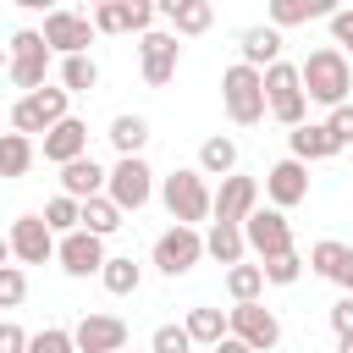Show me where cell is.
<instances>
[{
  "label": "cell",
  "mask_w": 353,
  "mask_h": 353,
  "mask_svg": "<svg viewBox=\"0 0 353 353\" xmlns=\"http://www.w3.org/2000/svg\"><path fill=\"white\" fill-rule=\"evenodd\" d=\"M298 77H303V99H314V105H325V110L347 105L353 66H347V55H342L336 44H325V50H309V61L298 66Z\"/></svg>",
  "instance_id": "obj_1"
},
{
  "label": "cell",
  "mask_w": 353,
  "mask_h": 353,
  "mask_svg": "<svg viewBox=\"0 0 353 353\" xmlns=\"http://www.w3.org/2000/svg\"><path fill=\"white\" fill-rule=\"evenodd\" d=\"M160 199H165V210H171L176 226H193V221H210V215H215V193L204 188V171H199V165H176V171L165 176Z\"/></svg>",
  "instance_id": "obj_2"
},
{
  "label": "cell",
  "mask_w": 353,
  "mask_h": 353,
  "mask_svg": "<svg viewBox=\"0 0 353 353\" xmlns=\"http://www.w3.org/2000/svg\"><path fill=\"white\" fill-rule=\"evenodd\" d=\"M221 105H226V116L237 121V127H254L259 116H265V72H254V66H226L221 72Z\"/></svg>",
  "instance_id": "obj_3"
},
{
  "label": "cell",
  "mask_w": 353,
  "mask_h": 353,
  "mask_svg": "<svg viewBox=\"0 0 353 353\" xmlns=\"http://www.w3.org/2000/svg\"><path fill=\"white\" fill-rule=\"evenodd\" d=\"M265 110H270L281 127H303V121H309V99H303V77H298V66L276 61V66L265 72Z\"/></svg>",
  "instance_id": "obj_4"
},
{
  "label": "cell",
  "mask_w": 353,
  "mask_h": 353,
  "mask_svg": "<svg viewBox=\"0 0 353 353\" xmlns=\"http://www.w3.org/2000/svg\"><path fill=\"white\" fill-rule=\"evenodd\" d=\"M6 77H11L22 94H39V88H44V77H50V44H44L39 28L11 33V66H6Z\"/></svg>",
  "instance_id": "obj_5"
},
{
  "label": "cell",
  "mask_w": 353,
  "mask_h": 353,
  "mask_svg": "<svg viewBox=\"0 0 353 353\" xmlns=\"http://www.w3.org/2000/svg\"><path fill=\"white\" fill-rule=\"evenodd\" d=\"M66 99H72L66 88H50V83H44L39 94H22V99L11 105V127H17L22 138H33V132H50V127H61V121L72 116V110H66Z\"/></svg>",
  "instance_id": "obj_6"
},
{
  "label": "cell",
  "mask_w": 353,
  "mask_h": 353,
  "mask_svg": "<svg viewBox=\"0 0 353 353\" xmlns=\"http://www.w3.org/2000/svg\"><path fill=\"white\" fill-rule=\"evenodd\" d=\"M243 243H248V254H259L270 265V259H287L292 254V226H287L281 210H254L243 221Z\"/></svg>",
  "instance_id": "obj_7"
},
{
  "label": "cell",
  "mask_w": 353,
  "mask_h": 353,
  "mask_svg": "<svg viewBox=\"0 0 353 353\" xmlns=\"http://www.w3.org/2000/svg\"><path fill=\"white\" fill-rule=\"evenodd\" d=\"M226 336L248 342L254 353H270V347L281 342V320H276L265 303H232V309H226Z\"/></svg>",
  "instance_id": "obj_8"
},
{
  "label": "cell",
  "mask_w": 353,
  "mask_h": 353,
  "mask_svg": "<svg viewBox=\"0 0 353 353\" xmlns=\"http://www.w3.org/2000/svg\"><path fill=\"white\" fill-rule=\"evenodd\" d=\"M44 44H50V55H88V44H94V17H83V11H44Z\"/></svg>",
  "instance_id": "obj_9"
},
{
  "label": "cell",
  "mask_w": 353,
  "mask_h": 353,
  "mask_svg": "<svg viewBox=\"0 0 353 353\" xmlns=\"http://www.w3.org/2000/svg\"><path fill=\"white\" fill-rule=\"evenodd\" d=\"M105 199L127 215V210H143L149 199H154V171L132 154V160H116V171H110V182H105Z\"/></svg>",
  "instance_id": "obj_10"
},
{
  "label": "cell",
  "mask_w": 353,
  "mask_h": 353,
  "mask_svg": "<svg viewBox=\"0 0 353 353\" xmlns=\"http://www.w3.org/2000/svg\"><path fill=\"white\" fill-rule=\"evenodd\" d=\"M199 259H204V237H199L193 226H171V232L154 237V265H160L165 276H188Z\"/></svg>",
  "instance_id": "obj_11"
},
{
  "label": "cell",
  "mask_w": 353,
  "mask_h": 353,
  "mask_svg": "<svg viewBox=\"0 0 353 353\" xmlns=\"http://www.w3.org/2000/svg\"><path fill=\"white\" fill-rule=\"evenodd\" d=\"M160 11L149 0H99L94 6V33H149Z\"/></svg>",
  "instance_id": "obj_12"
},
{
  "label": "cell",
  "mask_w": 353,
  "mask_h": 353,
  "mask_svg": "<svg viewBox=\"0 0 353 353\" xmlns=\"http://www.w3.org/2000/svg\"><path fill=\"white\" fill-rule=\"evenodd\" d=\"M138 55H143V83L149 88H165L171 77H176V61H182V44H176V33H143L138 39Z\"/></svg>",
  "instance_id": "obj_13"
},
{
  "label": "cell",
  "mask_w": 353,
  "mask_h": 353,
  "mask_svg": "<svg viewBox=\"0 0 353 353\" xmlns=\"http://www.w3.org/2000/svg\"><path fill=\"white\" fill-rule=\"evenodd\" d=\"M265 193H270V210H281V215H287L292 204H303V199H309V165H303V160H292V154H287V160H276V165L265 171Z\"/></svg>",
  "instance_id": "obj_14"
},
{
  "label": "cell",
  "mask_w": 353,
  "mask_h": 353,
  "mask_svg": "<svg viewBox=\"0 0 353 353\" xmlns=\"http://www.w3.org/2000/svg\"><path fill=\"white\" fill-rule=\"evenodd\" d=\"M55 259H61V270H66V276H99L110 254H105V237H94V232H83V226H77V232H66V237H61Z\"/></svg>",
  "instance_id": "obj_15"
},
{
  "label": "cell",
  "mask_w": 353,
  "mask_h": 353,
  "mask_svg": "<svg viewBox=\"0 0 353 353\" xmlns=\"http://www.w3.org/2000/svg\"><path fill=\"white\" fill-rule=\"evenodd\" d=\"M55 248H61V243H55V232L44 226V215H17V221H11V254H17L22 265H44Z\"/></svg>",
  "instance_id": "obj_16"
},
{
  "label": "cell",
  "mask_w": 353,
  "mask_h": 353,
  "mask_svg": "<svg viewBox=\"0 0 353 353\" xmlns=\"http://www.w3.org/2000/svg\"><path fill=\"white\" fill-rule=\"evenodd\" d=\"M72 342H77V353H121L127 347V320H116V314H83L77 331H72Z\"/></svg>",
  "instance_id": "obj_17"
},
{
  "label": "cell",
  "mask_w": 353,
  "mask_h": 353,
  "mask_svg": "<svg viewBox=\"0 0 353 353\" xmlns=\"http://www.w3.org/2000/svg\"><path fill=\"white\" fill-rule=\"evenodd\" d=\"M254 210H259V182L254 176H226L221 193H215V221L221 226H243Z\"/></svg>",
  "instance_id": "obj_18"
},
{
  "label": "cell",
  "mask_w": 353,
  "mask_h": 353,
  "mask_svg": "<svg viewBox=\"0 0 353 353\" xmlns=\"http://www.w3.org/2000/svg\"><path fill=\"white\" fill-rule=\"evenodd\" d=\"M154 11L171 22L176 39H199V33H210V22H215V6H210V0H160Z\"/></svg>",
  "instance_id": "obj_19"
},
{
  "label": "cell",
  "mask_w": 353,
  "mask_h": 353,
  "mask_svg": "<svg viewBox=\"0 0 353 353\" xmlns=\"http://www.w3.org/2000/svg\"><path fill=\"white\" fill-rule=\"evenodd\" d=\"M83 154H88V121L66 116L61 127H50V132H44V160L72 165V160H83Z\"/></svg>",
  "instance_id": "obj_20"
},
{
  "label": "cell",
  "mask_w": 353,
  "mask_h": 353,
  "mask_svg": "<svg viewBox=\"0 0 353 353\" xmlns=\"http://www.w3.org/2000/svg\"><path fill=\"white\" fill-rule=\"evenodd\" d=\"M237 50H243V66H254V72H270V66L281 61V33H276L270 22H259V28H243V33H237Z\"/></svg>",
  "instance_id": "obj_21"
},
{
  "label": "cell",
  "mask_w": 353,
  "mask_h": 353,
  "mask_svg": "<svg viewBox=\"0 0 353 353\" xmlns=\"http://www.w3.org/2000/svg\"><path fill=\"white\" fill-rule=\"evenodd\" d=\"M105 182H110V171H105V165H94L88 154H83V160H72V165H61V193H66V199H77V204L99 199V193H105Z\"/></svg>",
  "instance_id": "obj_22"
},
{
  "label": "cell",
  "mask_w": 353,
  "mask_h": 353,
  "mask_svg": "<svg viewBox=\"0 0 353 353\" xmlns=\"http://www.w3.org/2000/svg\"><path fill=\"white\" fill-rule=\"evenodd\" d=\"M287 143H292V160H303V165H309V160H331V154L342 149V143L331 138L325 121H303V127H292Z\"/></svg>",
  "instance_id": "obj_23"
},
{
  "label": "cell",
  "mask_w": 353,
  "mask_h": 353,
  "mask_svg": "<svg viewBox=\"0 0 353 353\" xmlns=\"http://www.w3.org/2000/svg\"><path fill=\"white\" fill-rule=\"evenodd\" d=\"M314 17H336V6L331 0H270V28L281 33V28H298V22H314Z\"/></svg>",
  "instance_id": "obj_24"
},
{
  "label": "cell",
  "mask_w": 353,
  "mask_h": 353,
  "mask_svg": "<svg viewBox=\"0 0 353 353\" xmlns=\"http://www.w3.org/2000/svg\"><path fill=\"white\" fill-rule=\"evenodd\" d=\"M204 254H210V259H221L226 270H232V265H243V254H248L243 226H221V221H210V232H204Z\"/></svg>",
  "instance_id": "obj_25"
},
{
  "label": "cell",
  "mask_w": 353,
  "mask_h": 353,
  "mask_svg": "<svg viewBox=\"0 0 353 353\" xmlns=\"http://www.w3.org/2000/svg\"><path fill=\"white\" fill-rule=\"evenodd\" d=\"M199 171L204 176H221V182L237 176V143L232 138H204L199 143Z\"/></svg>",
  "instance_id": "obj_26"
},
{
  "label": "cell",
  "mask_w": 353,
  "mask_h": 353,
  "mask_svg": "<svg viewBox=\"0 0 353 353\" xmlns=\"http://www.w3.org/2000/svg\"><path fill=\"white\" fill-rule=\"evenodd\" d=\"M99 281H105V292H110V298H127V292H138V281H143V270L132 265V254H116V259H105V270H99Z\"/></svg>",
  "instance_id": "obj_27"
},
{
  "label": "cell",
  "mask_w": 353,
  "mask_h": 353,
  "mask_svg": "<svg viewBox=\"0 0 353 353\" xmlns=\"http://www.w3.org/2000/svg\"><path fill=\"white\" fill-rule=\"evenodd\" d=\"M110 143H116L121 160H132V154L149 143V121H143V116H116V121H110Z\"/></svg>",
  "instance_id": "obj_28"
},
{
  "label": "cell",
  "mask_w": 353,
  "mask_h": 353,
  "mask_svg": "<svg viewBox=\"0 0 353 353\" xmlns=\"http://www.w3.org/2000/svg\"><path fill=\"white\" fill-rule=\"evenodd\" d=\"M182 325H188V336H193V342H210V347H221V342H226V314H221V309H204V303H199V309H188V320H182Z\"/></svg>",
  "instance_id": "obj_29"
},
{
  "label": "cell",
  "mask_w": 353,
  "mask_h": 353,
  "mask_svg": "<svg viewBox=\"0 0 353 353\" xmlns=\"http://www.w3.org/2000/svg\"><path fill=\"white\" fill-rule=\"evenodd\" d=\"M28 165H33V138L0 132V176H28Z\"/></svg>",
  "instance_id": "obj_30"
},
{
  "label": "cell",
  "mask_w": 353,
  "mask_h": 353,
  "mask_svg": "<svg viewBox=\"0 0 353 353\" xmlns=\"http://www.w3.org/2000/svg\"><path fill=\"white\" fill-rule=\"evenodd\" d=\"M94 83H99L94 55H66V61H61V88H66V94H88Z\"/></svg>",
  "instance_id": "obj_31"
},
{
  "label": "cell",
  "mask_w": 353,
  "mask_h": 353,
  "mask_svg": "<svg viewBox=\"0 0 353 353\" xmlns=\"http://www.w3.org/2000/svg\"><path fill=\"white\" fill-rule=\"evenodd\" d=\"M226 292H232L237 303H259V292H265V270H259V265H232V270H226Z\"/></svg>",
  "instance_id": "obj_32"
},
{
  "label": "cell",
  "mask_w": 353,
  "mask_h": 353,
  "mask_svg": "<svg viewBox=\"0 0 353 353\" xmlns=\"http://www.w3.org/2000/svg\"><path fill=\"white\" fill-rule=\"evenodd\" d=\"M44 226H50V232H61V237H66V232H77V226H83V204H77V199H66V193H55V199L44 204Z\"/></svg>",
  "instance_id": "obj_33"
},
{
  "label": "cell",
  "mask_w": 353,
  "mask_h": 353,
  "mask_svg": "<svg viewBox=\"0 0 353 353\" xmlns=\"http://www.w3.org/2000/svg\"><path fill=\"white\" fill-rule=\"evenodd\" d=\"M116 226H121V210H116V204H110L105 193L83 204V232H94V237H110Z\"/></svg>",
  "instance_id": "obj_34"
},
{
  "label": "cell",
  "mask_w": 353,
  "mask_h": 353,
  "mask_svg": "<svg viewBox=\"0 0 353 353\" xmlns=\"http://www.w3.org/2000/svg\"><path fill=\"white\" fill-rule=\"evenodd\" d=\"M347 254H353L347 243H331V237H325V243H314V248H309V270L336 281V276H342V265H347Z\"/></svg>",
  "instance_id": "obj_35"
},
{
  "label": "cell",
  "mask_w": 353,
  "mask_h": 353,
  "mask_svg": "<svg viewBox=\"0 0 353 353\" xmlns=\"http://www.w3.org/2000/svg\"><path fill=\"white\" fill-rule=\"evenodd\" d=\"M28 353H77V342H72V331L44 325V331H33V336H28Z\"/></svg>",
  "instance_id": "obj_36"
},
{
  "label": "cell",
  "mask_w": 353,
  "mask_h": 353,
  "mask_svg": "<svg viewBox=\"0 0 353 353\" xmlns=\"http://www.w3.org/2000/svg\"><path fill=\"white\" fill-rule=\"evenodd\" d=\"M154 353H193V336H188V325H154V342H149Z\"/></svg>",
  "instance_id": "obj_37"
},
{
  "label": "cell",
  "mask_w": 353,
  "mask_h": 353,
  "mask_svg": "<svg viewBox=\"0 0 353 353\" xmlns=\"http://www.w3.org/2000/svg\"><path fill=\"white\" fill-rule=\"evenodd\" d=\"M22 298H28V276H22L17 265H6V270H0V309H17Z\"/></svg>",
  "instance_id": "obj_38"
},
{
  "label": "cell",
  "mask_w": 353,
  "mask_h": 353,
  "mask_svg": "<svg viewBox=\"0 0 353 353\" xmlns=\"http://www.w3.org/2000/svg\"><path fill=\"white\" fill-rule=\"evenodd\" d=\"M265 270V281H276V287H292L298 276H303V259L298 254H287V259H270V265H259Z\"/></svg>",
  "instance_id": "obj_39"
},
{
  "label": "cell",
  "mask_w": 353,
  "mask_h": 353,
  "mask_svg": "<svg viewBox=\"0 0 353 353\" xmlns=\"http://www.w3.org/2000/svg\"><path fill=\"white\" fill-rule=\"evenodd\" d=\"M331 44L342 55H353V11L347 6H336V17H331Z\"/></svg>",
  "instance_id": "obj_40"
},
{
  "label": "cell",
  "mask_w": 353,
  "mask_h": 353,
  "mask_svg": "<svg viewBox=\"0 0 353 353\" xmlns=\"http://www.w3.org/2000/svg\"><path fill=\"white\" fill-rule=\"evenodd\" d=\"M325 127H331L336 143H353V105H336V110L325 116Z\"/></svg>",
  "instance_id": "obj_41"
},
{
  "label": "cell",
  "mask_w": 353,
  "mask_h": 353,
  "mask_svg": "<svg viewBox=\"0 0 353 353\" xmlns=\"http://www.w3.org/2000/svg\"><path fill=\"white\" fill-rule=\"evenodd\" d=\"M331 331L336 336H353V298H336L331 303Z\"/></svg>",
  "instance_id": "obj_42"
},
{
  "label": "cell",
  "mask_w": 353,
  "mask_h": 353,
  "mask_svg": "<svg viewBox=\"0 0 353 353\" xmlns=\"http://www.w3.org/2000/svg\"><path fill=\"white\" fill-rule=\"evenodd\" d=\"M0 353H28V331L11 325V320H0Z\"/></svg>",
  "instance_id": "obj_43"
},
{
  "label": "cell",
  "mask_w": 353,
  "mask_h": 353,
  "mask_svg": "<svg viewBox=\"0 0 353 353\" xmlns=\"http://www.w3.org/2000/svg\"><path fill=\"white\" fill-rule=\"evenodd\" d=\"M215 353H254V347H248V342H237V336H226V342H221Z\"/></svg>",
  "instance_id": "obj_44"
},
{
  "label": "cell",
  "mask_w": 353,
  "mask_h": 353,
  "mask_svg": "<svg viewBox=\"0 0 353 353\" xmlns=\"http://www.w3.org/2000/svg\"><path fill=\"white\" fill-rule=\"evenodd\" d=\"M342 287H347V298H353V254H347V265H342V276H336Z\"/></svg>",
  "instance_id": "obj_45"
},
{
  "label": "cell",
  "mask_w": 353,
  "mask_h": 353,
  "mask_svg": "<svg viewBox=\"0 0 353 353\" xmlns=\"http://www.w3.org/2000/svg\"><path fill=\"white\" fill-rule=\"evenodd\" d=\"M11 265V237H0V270Z\"/></svg>",
  "instance_id": "obj_46"
},
{
  "label": "cell",
  "mask_w": 353,
  "mask_h": 353,
  "mask_svg": "<svg viewBox=\"0 0 353 353\" xmlns=\"http://www.w3.org/2000/svg\"><path fill=\"white\" fill-rule=\"evenodd\" d=\"M336 353H353V336H342V347H336Z\"/></svg>",
  "instance_id": "obj_47"
},
{
  "label": "cell",
  "mask_w": 353,
  "mask_h": 353,
  "mask_svg": "<svg viewBox=\"0 0 353 353\" xmlns=\"http://www.w3.org/2000/svg\"><path fill=\"white\" fill-rule=\"evenodd\" d=\"M121 353H127V347H121Z\"/></svg>",
  "instance_id": "obj_48"
}]
</instances>
